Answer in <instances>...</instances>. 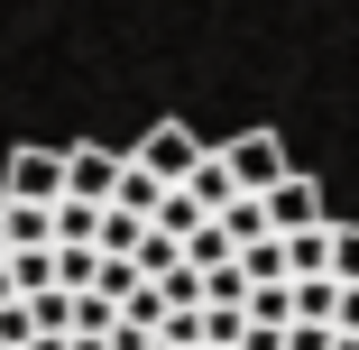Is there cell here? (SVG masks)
I'll list each match as a JSON object with an SVG mask.
<instances>
[{
	"label": "cell",
	"instance_id": "1",
	"mask_svg": "<svg viewBox=\"0 0 359 350\" xmlns=\"http://www.w3.org/2000/svg\"><path fill=\"white\" fill-rule=\"evenodd\" d=\"M258 213H267V231H276V240H285V231H323V222H332V213H323V184H313V175H295V166H285V175L258 194Z\"/></svg>",
	"mask_w": 359,
	"mask_h": 350
},
{
	"label": "cell",
	"instance_id": "2",
	"mask_svg": "<svg viewBox=\"0 0 359 350\" xmlns=\"http://www.w3.org/2000/svg\"><path fill=\"white\" fill-rule=\"evenodd\" d=\"M129 157H138V166H148L157 184H184V175H194V166H203L212 148H203V138H194L184 120H157V129H148V138H138V148H129Z\"/></svg>",
	"mask_w": 359,
	"mask_h": 350
},
{
	"label": "cell",
	"instance_id": "3",
	"mask_svg": "<svg viewBox=\"0 0 359 350\" xmlns=\"http://www.w3.org/2000/svg\"><path fill=\"white\" fill-rule=\"evenodd\" d=\"M212 157H222V175H231L240 194H267V184L285 175V148H276L267 129H249V138H231V148H212Z\"/></svg>",
	"mask_w": 359,
	"mask_h": 350
},
{
	"label": "cell",
	"instance_id": "4",
	"mask_svg": "<svg viewBox=\"0 0 359 350\" xmlns=\"http://www.w3.org/2000/svg\"><path fill=\"white\" fill-rule=\"evenodd\" d=\"M0 203H65V157H55V148H19Z\"/></svg>",
	"mask_w": 359,
	"mask_h": 350
},
{
	"label": "cell",
	"instance_id": "5",
	"mask_svg": "<svg viewBox=\"0 0 359 350\" xmlns=\"http://www.w3.org/2000/svg\"><path fill=\"white\" fill-rule=\"evenodd\" d=\"M65 157V203H111L120 194V157L111 148H55Z\"/></svg>",
	"mask_w": 359,
	"mask_h": 350
},
{
	"label": "cell",
	"instance_id": "6",
	"mask_svg": "<svg viewBox=\"0 0 359 350\" xmlns=\"http://www.w3.org/2000/svg\"><path fill=\"white\" fill-rule=\"evenodd\" d=\"M332 276L359 286V222H332Z\"/></svg>",
	"mask_w": 359,
	"mask_h": 350
},
{
	"label": "cell",
	"instance_id": "7",
	"mask_svg": "<svg viewBox=\"0 0 359 350\" xmlns=\"http://www.w3.org/2000/svg\"><path fill=\"white\" fill-rule=\"evenodd\" d=\"M332 332H359V286H341V304H332Z\"/></svg>",
	"mask_w": 359,
	"mask_h": 350
},
{
	"label": "cell",
	"instance_id": "8",
	"mask_svg": "<svg viewBox=\"0 0 359 350\" xmlns=\"http://www.w3.org/2000/svg\"><path fill=\"white\" fill-rule=\"evenodd\" d=\"M332 350H359V332H332Z\"/></svg>",
	"mask_w": 359,
	"mask_h": 350
}]
</instances>
